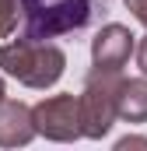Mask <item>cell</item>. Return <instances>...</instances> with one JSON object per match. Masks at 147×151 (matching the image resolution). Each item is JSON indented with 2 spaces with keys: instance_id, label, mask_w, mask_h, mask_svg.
I'll use <instances>...</instances> for the list:
<instances>
[{
  "instance_id": "6da1fadb",
  "label": "cell",
  "mask_w": 147,
  "mask_h": 151,
  "mask_svg": "<svg viewBox=\"0 0 147 151\" xmlns=\"http://www.w3.org/2000/svg\"><path fill=\"white\" fill-rule=\"evenodd\" d=\"M112 0H21L25 7V39H56L88 28Z\"/></svg>"
},
{
  "instance_id": "52a82bcc",
  "label": "cell",
  "mask_w": 147,
  "mask_h": 151,
  "mask_svg": "<svg viewBox=\"0 0 147 151\" xmlns=\"http://www.w3.org/2000/svg\"><path fill=\"white\" fill-rule=\"evenodd\" d=\"M119 119H126V123H144L147 119V77L123 81V88H119Z\"/></svg>"
},
{
  "instance_id": "8fae6325",
  "label": "cell",
  "mask_w": 147,
  "mask_h": 151,
  "mask_svg": "<svg viewBox=\"0 0 147 151\" xmlns=\"http://www.w3.org/2000/svg\"><path fill=\"white\" fill-rule=\"evenodd\" d=\"M4 99H7V95H4V81H0V102H4Z\"/></svg>"
},
{
  "instance_id": "5b68a950",
  "label": "cell",
  "mask_w": 147,
  "mask_h": 151,
  "mask_svg": "<svg viewBox=\"0 0 147 151\" xmlns=\"http://www.w3.org/2000/svg\"><path fill=\"white\" fill-rule=\"evenodd\" d=\"M133 53V32L126 25H105L91 42V60L102 70H123Z\"/></svg>"
},
{
  "instance_id": "30bf717a",
  "label": "cell",
  "mask_w": 147,
  "mask_h": 151,
  "mask_svg": "<svg viewBox=\"0 0 147 151\" xmlns=\"http://www.w3.org/2000/svg\"><path fill=\"white\" fill-rule=\"evenodd\" d=\"M137 67L144 70V77H147V35H144V42L137 46Z\"/></svg>"
},
{
  "instance_id": "9c48e42d",
  "label": "cell",
  "mask_w": 147,
  "mask_h": 151,
  "mask_svg": "<svg viewBox=\"0 0 147 151\" xmlns=\"http://www.w3.org/2000/svg\"><path fill=\"white\" fill-rule=\"evenodd\" d=\"M126 4H130V11L137 14V21L147 25V0H126Z\"/></svg>"
},
{
  "instance_id": "ba28073f",
  "label": "cell",
  "mask_w": 147,
  "mask_h": 151,
  "mask_svg": "<svg viewBox=\"0 0 147 151\" xmlns=\"http://www.w3.org/2000/svg\"><path fill=\"white\" fill-rule=\"evenodd\" d=\"M14 18H18V0H0V35L14 28Z\"/></svg>"
},
{
  "instance_id": "3957f363",
  "label": "cell",
  "mask_w": 147,
  "mask_h": 151,
  "mask_svg": "<svg viewBox=\"0 0 147 151\" xmlns=\"http://www.w3.org/2000/svg\"><path fill=\"white\" fill-rule=\"evenodd\" d=\"M119 88L123 77L119 70H102L95 67L84 91H81V119H84V137H105L112 119H119Z\"/></svg>"
},
{
  "instance_id": "8992f818",
  "label": "cell",
  "mask_w": 147,
  "mask_h": 151,
  "mask_svg": "<svg viewBox=\"0 0 147 151\" xmlns=\"http://www.w3.org/2000/svg\"><path fill=\"white\" fill-rule=\"evenodd\" d=\"M35 116L25 102H14V99H4L0 102V148H18V144H28L35 137Z\"/></svg>"
},
{
  "instance_id": "277c9868",
  "label": "cell",
  "mask_w": 147,
  "mask_h": 151,
  "mask_svg": "<svg viewBox=\"0 0 147 151\" xmlns=\"http://www.w3.org/2000/svg\"><path fill=\"white\" fill-rule=\"evenodd\" d=\"M32 116H35V130L49 141H74L84 134L81 95H53V99L39 102Z\"/></svg>"
},
{
  "instance_id": "7a4b0ae2",
  "label": "cell",
  "mask_w": 147,
  "mask_h": 151,
  "mask_svg": "<svg viewBox=\"0 0 147 151\" xmlns=\"http://www.w3.org/2000/svg\"><path fill=\"white\" fill-rule=\"evenodd\" d=\"M0 67L11 77H18L28 88H49L63 77L67 56L63 49L42 42V39H14L7 46H0Z\"/></svg>"
}]
</instances>
